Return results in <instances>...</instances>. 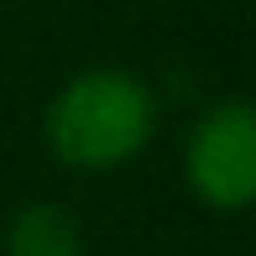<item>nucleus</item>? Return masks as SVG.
Returning <instances> with one entry per match:
<instances>
[{
  "instance_id": "nucleus-2",
  "label": "nucleus",
  "mask_w": 256,
  "mask_h": 256,
  "mask_svg": "<svg viewBox=\"0 0 256 256\" xmlns=\"http://www.w3.org/2000/svg\"><path fill=\"white\" fill-rule=\"evenodd\" d=\"M183 183L214 214H246L256 199V110L214 100L183 142Z\"/></svg>"
},
{
  "instance_id": "nucleus-3",
  "label": "nucleus",
  "mask_w": 256,
  "mask_h": 256,
  "mask_svg": "<svg viewBox=\"0 0 256 256\" xmlns=\"http://www.w3.org/2000/svg\"><path fill=\"white\" fill-rule=\"evenodd\" d=\"M6 256H84V230L63 204H26L6 225Z\"/></svg>"
},
{
  "instance_id": "nucleus-1",
  "label": "nucleus",
  "mask_w": 256,
  "mask_h": 256,
  "mask_svg": "<svg viewBox=\"0 0 256 256\" xmlns=\"http://www.w3.org/2000/svg\"><path fill=\"white\" fill-rule=\"evenodd\" d=\"M157 136V94L131 68H84L48 100L42 142L68 172H115Z\"/></svg>"
}]
</instances>
